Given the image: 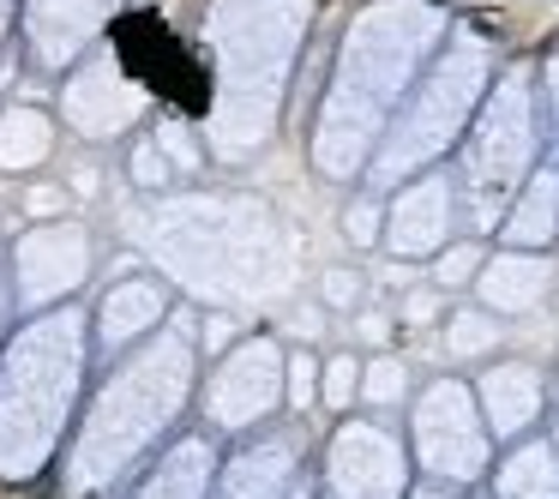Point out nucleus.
Segmentation results:
<instances>
[{
	"mask_svg": "<svg viewBox=\"0 0 559 499\" xmlns=\"http://www.w3.org/2000/svg\"><path fill=\"white\" fill-rule=\"evenodd\" d=\"M199 301L175 307L145 343L115 355L103 379L85 391L73 433L61 451L67 499H115L175 433L199 403Z\"/></svg>",
	"mask_w": 559,
	"mask_h": 499,
	"instance_id": "obj_1",
	"label": "nucleus"
},
{
	"mask_svg": "<svg viewBox=\"0 0 559 499\" xmlns=\"http://www.w3.org/2000/svg\"><path fill=\"white\" fill-rule=\"evenodd\" d=\"M451 25L457 19L445 0H367V7H355V19L337 37L325 97L307 127V163L325 187H361L385 127L397 121L403 97L427 73Z\"/></svg>",
	"mask_w": 559,
	"mask_h": 499,
	"instance_id": "obj_2",
	"label": "nucleus"
},
{
	"mask_svg": "<svg viewBox=\"0 0 559 499\" xmlns=\"http://www.w3.org/2000/svg\"><path fill=\"white\" fill-rule=\"evenodd\" d=\"M133 247L199 307H271L295 289V235L253 193H145L127 211Z\"/></svg>",
	"mask_w": 559,
	"mask_h": 499,
	"instance_id": "obj_3",
	"label": "nucleus"
},
{
	"mask_svg": "<svg viewBox=\"0 0 559 499\" xmlns=\"http://www.w3.org/2000/svg\"><path fill=\"white\" fill-rule=\"evenodd\" d=\"M319 0H205L199 43L211 61V163H253L277 139Z\"/></svg>",
	"mask_w": 559,
	"mask_h": 499,
	"instance_id": "obj_4",
	"label": "nucleus"
},
{
	"mask_svg": "<svg viewBox=\"0 0 559 499\" xmlns=\"http://www.w3.org/2000/svg\"><path fill=\"white\" fill-rule=\"evenodd\" d=\"M91 313L61 301L49 313H25L0 343V482H37L67 451L91 391Z\"/></svg>",
	"mask_w": 559,
	"mask_h": 499,
	"instance_id": "obj_5",
	"label": "nucleus"
},
{
	"mask_svg": "<svg viewBox=\"0 0 559 499\" xmlns=\"http://www.w3.org/2000/svg\"><path fill=\"white\" fill-rule=\"evenodd\" d=\"M499 79V49L493 37H481L475 25H451V37L439 43V55L427 61V73L415 79V91L403 97L397 121L385 127L373 163H367L361 187L391 193V187L415 181L421 169L451 163V151L463 145L475 109H481L487 85Z\"/></svg>",
	"mask_w": 559,
	"mask_h": 499,
	"instance_id": "obj_6",
	"label": "nucleus"
},
{
	"mask_svg": "<svg viewBox=\"0 0 559 499\" xmlns=\"http://www.w3.org/2000/svg\"><path fill=\"white\" fill-rule=\"evenodd\" d=\"M554 151L542 115V79L530 61L499 67V79L487 85L481 109H475L463 145L451 151V175H457V205L463 229L493 241L506 223L511 199L523 193V181L535 175V163Z\"/></svg>",
	"mask_w": 559,
	"mask_h": 499,
	"instance_id": "obj_7",
	"label": "nucleus"
},
{
	"mask_svg": "<svg viewBox=\"0 0 559 499\" xmlns=\"http://www.w3.org/2000/svg\"><path fill=\"white\" fill-rule=\"evenodd\" d=\"M403 433H409L415 475L421 482L463 487V494H475L499 458V439H493L481 403H475V385L463 373L421 379L409 409H403Z\"/></svg>",
	"mask_w": 559,
	"mask_h": 499,
	"instance_id": "obj_8",
	"label": "nucleus"
},
{
	"mask_svg": "<svg viewBox=\"0 0 559 499\" xmlns=\"http://www.w3.org/2000/svg\"><path fill=\"white\" fill-rule=\"evenodd\" d=\"M289 409V349L277 331H241L199 373V421L217 439H247Z\"/></svg>",
	"mask_w": 559,
	"mask_h": 499,
	"instance_id": "obj_9",
	"label": "nucleus"
},
{
	"mask_svg": "<svg viewBox=\"0 0 559 499\" xmlns=\"http://www.w3.org/2000/svg\"><path fill=\"white\" fill-rule=\"evenodd\" d=\"M319 499H409L415 458L391 415H343L319 451Z\"/></svg>",
	"mask_w": 559,
	"mask_h": 499,
	"instance_id": "obj_10",
	"label": "nucleus"
},
{
	"mask_svg": "<svg viewBox=\"0 0 559 499\" xmlns=\"http://www.w3.org/2000/svg\"><path fill=\"white\" fill-rule=\"evenodd\" d=\"M55 103H61L67 133H79L85 145H115V139H127V133H133V127L151 115L145 79L127 73L121 49H115L109 37H103L91 55H79V61L67 67V73H61V91H55Z\"/></svg>",
	"mask_w": 559,
	"mask_h": 499,
	"instance_id": "obj_11",
	"label": "nucleus"
},
{
	"mask_svg": "<svg viewBox=\"0 0 559 499\" xmlns=\"http://www.w3.org/2000/svg\"><path fill=\"white\" fill-rule=\"evenodd\" d=\"M7 271H13V307L25 313H49V307L73 301L97 271V241L85 223L55 217V223H31L13 235L7 247Z\"/></svg>",
	"mask_w": 559,
	"mask_h": 499,
	"instance_id": "obj_12",
	"label": "nucleus"
},
{
	"mask_svg": "<svg viewBox=\"0 0 559 499\" xmlns=\"http://www.w3.org/2000/svg\"><path fill=\"white\" fill-rule=\"evenodd\" d=\"M457 235H463V205H457V175H451V163L421 169L415 181L385 193V247H379L385 259L427 265Z\"/></svg>",
	"mask_w": 559,
	"mask_h": 499,
	"instance_id": "obj_13",
	"label": "nucleus"
},
{
	"mask_svg": "<svg viewBox=\"0 0 559 499\" xmlns=\"http://www.w3.org/2000/svg\"><path fill=\"white\" fill-rule=\"evenodd\" d=\"M307 482V433L295 421H271L247 439H229L211 499H289Z\"/></svg>",
	"mask_w": 559,
	"mask_h": 499,
	"instance_id": "obj_14",
	"label": "nucleus"
},
{
	"mask_svg": "<svg viewBox=\"0 0 559 499\" xmlns=\"http://www.w3.org/2000/svg\"><path fill=\"white\" fill-rule=\"evenodd\" d=\"M133 0H19V31H25V61L37 73L61 79L79 55H91L109 25Z\"/></svg>",
	"mask_w": 559,
	"mask_h": 499,
	"instance_id": "obj_15",
	"label": "nucleus"
},
{
	"mask_svg": "<svg viewBox=\"0 0 559 499\" xmlns=\"http://www.w3.org/2000/svg\"><path fill=\"white\" fill-rule=\"evenodd\" d=\"M475 385V403H481L487 427H493L499 445H511V439H530L547 427V373L535 361H523V355H493V361H481L469 373Z\"/></svg>",
	"mask_w": 559,
	"mask_h": 499,
	"instance_id": "obj_16",
	"label": "nucleus"
},
{
	"mask_svg": "<svg viewBox=\"0 0 559 499\" xmlns=\"http://www.w3.org/2000/svg\"><path fill=\"white\" fill-rule=\"evenodd\" d=\"M175 313V283L163 271H133V277H115L103 289L97 313H91V337H97V355L115 361L133 343H145L163 319Z\"/></svg>",
	"mask_w": 559,
	"mask_h": 499,
	"instance_id": "obj_17",
	"label": "nucleus"
},
{
	"mask_svg": "<svg viewBox=\"0 0 559 499\" xmlns=\"http://www.w3.org/2000/svg\"><path fill=\"white\" fill-rule=\"evenodd\" d=\"M469 295L481 307H493L499 319H530L559 295V259L535 253V247H499L493 241L481 271H475V283H469Z\"/></svg>",
	"mask_w": 559,
	"mask_h": 499,
	"instance_id": "obj_18",
	"label": "nucleus"
},
{
	"mask_svg": "<svg viewBox=\"0 0 559 499\" xmlns=\"http://www.w3.org/2000/svg\"><path fill=\"white\" fill-rule=\"evenodd\" d=\"M223 463V439L211 427H181L115 499H211Z\"/></svg>",
	"mask_w": 559,
	"mask_h": 499,
	"instance_id": "obj_19",
	"label": "nucleus"
},
{
	"mask_svg": "<svg viewBox=\"0 0 559 499\" xmlns=\"http://www.w3.org/2000/svg\"><path fill=\"white\" fill-rule=\"evenodd\" d=\"M499 247H535V253H554L559 247V151H547L535 163V175L523 181V193L511 199L506 223L493 235Z\"/></svg>",
	"mask_w": 559,
	"mask_h": 499,
	"instance_id": "obj_20",
	"label": "nucleus"
},
{
	"mask_svg": "<svg viewBox=\"0 0 559 499\" xmlns=\"http://www.w3.org/2000/svg\"><path fill=\"white\" fill-rule=\"evenodd\" d=\"M481 487H487V499H559V451L547 439V427L530 439L499 445Z\"/></svg>",
	"mask_w": 559,
	"mask_h": 499,
	"instance_id": "obj_21",
	"label": "nucleus"
},
{
	"mask_svg": "<svg viewBox=\"0 0 559 499\" xmlns=\"http://www.w3.org/2000/svg\"><path fill=\"white\" fill-rule=\"evenodd\" d=\"M55 115L49 109H31V103H13L0 109V169L7 175H31L55 157Z\"/></svg>",
	"mask_w": 559,
	"mask_h": 499,
	"instance_id": "obj_22",
	"label": "nucleus"
},
{
	"mask_svg": "<svg viewBox=\"0 0 559 499\" xmlns=\"http://www.w3.org/2000/svg\"><path fill=\"white\" fill-rule=\"evenodd\" d=\"M439 343H445V355L457 367H481V361H493V355L506 349V319L469 295L463 307H451V313L439 319Z\"/></svg>",
	"mask_w": 559,
	"mask_h": 499,
	"instance_id": "obj_23",
	"label": "nucleus"
},
{
	"mask_svg": "<svg viewBox=\"0 0 559 499\" xmlns=\"http://www.w3.org/2000/svg\"><path fill=\"white\" fill-rule=\"evenodd\" d=\"M409 397H415L409 361L391 355V349L367 355V367H361V403H367V409H373V415H397V409H409Z\"/></svg>",
	"mask_w": 559,
	"mask_h": 499,
	"instance_id": "obj_24",
	"label": "nucleus"
},
{
	"mask_svg": "<svg viewBox=\"0 0 559 499\" xmlns=\"http://www.w3.org/2000/svg\"><path fill=\"white\" fill-rule=\"evenodd\" d=\"M481 259H487V235H469V229H463L457 241H445L433 259H427V277H433L445 295H457V289H469V283H475Z\"/></svg>",
	"mask_w": 559,
	"mask_h": 499,
	"instance_id": "obj_25",
	"label": "nucleus"
},
{
	"mask_svg": "<svg viewBox=\"0 0 559 499\" xmlns=\"http://www.w3.org/2000/svg\"><path fill=\"white\" fill-rule=\"evenodd\" d=\"M361 355L355 349H337L319 361V403H325L331 415H349L355 403H361Z\"/></svg>",
	"mask_w": 559,
	"mask_h": 499,
	"instance_id": "obj_26",
	"label": "nucleus"
},
{
	"mask_svg": "<svg viewBox=\"0 0 559 499\" xmlns=\"http://www.w3.org/2000/svg\"><path fill=\"white\" fill-rule=\"evenodd\" d=\"M343 241H349L355 253H379V247H385V193L355 187V199L343 205Z\"/></svg>",
	"mask_w": 559,
	"mask_h": 499,
	"instance_id": "obj_27",
	"label": "nucleus"
},
{
	"mask_svg": "<svg viewBox=\"0 0 559 499\" xmlns=\"http://www.w3.org/2000/svg\"><path fill=\"white\" fill-rule=\"evenodd\" d=\"M127 181L139 187V193H169V187H181V175H175V163L163 157V145L157 139H139L133 145V157H127Z\"/></svg>",
	"mask_w": 559,
	"mask_h": 499,
	"instance_id": "obj_28",
	"label": "nucleus"
},
{
	"mask_svg": "<svg viewBox=\"0 0 559 499\" xmlns=\"http://www.w3.org/2000/svg\"><path fill=\"white\" fill-rule=\"evenodd\" d=\"M445 313H451V301H445V289H439L433 277L397 301V325H433V319H445Z\"/></svg>",
	"mask_w": 559,
	"mask_h": 499,
	"instance_id": "obj_29",
	"label": "nucleus"
},
{
	"mask_svg": "<svg viewBox=\"0 0 559 499\" xmlns=\"http://www.w3.org/2000/svg\"><path fill=\"white\" fill-rule=\"evenodd\" d=\"M235 337H241V319H235L229 307H199V355H211V361H217Z\"/></svg>",
	"mask_w": 559,
	"mask_h": 499,
	"instance_id": "obj_30",
	"label": "nucleus"
},
{
	"mask_svg": "<svg viewBox=\"0 0 559 499\" xmlns=\"http://www.w3.org/2000/svg\"><path fill=\"white\" fill-rule=\"evenodd\" d=\"M313 397H319V355L289 349V409L295 415L313 409Z\"/></svg>",
	"mask_w": 559,
	"mask_h": 499,
	"instance_id": "obj_31",
	"label": "nucleus"
},
{
	"mask_svg": "<svg viewBox=\"0 0 559 499\" xmlns=\"http://www.w3.org/2000/svg\"><path fill=\"white\" fill-rule=\"evenodd\" d=\"M535 79H542V115H547V139H554V151H559V43L542 55V67H535Z\"/></svg>",
	"mask_w": 559,
	"mask_h": 499,
	"instance_id": "obj_32",
	"label": "nucleus"
},
{
	"mask_svg": "<svg viewBox=\"0 0 559 499\" xmlns=\"http://www.w3.org/2000/svg\"><path fill=\"white\" fill-rule=\"evenodd\" d=\"M367 283L355 277V271H325L319 277V307H361Z\"/></svg>",
	"mask_w": 559,
	"mask_h": 499,
	"instance_id": "obj_33",
	"label": "nucleus"
},
{
	"mask_svg": "<svg viewBox=\"0 0 559 499\" xmlns=\"http://www.w3.org/2000/svg\"><path fill=\"white\" fill-rule=\"evenodd\" d=\"M391 325H397V313H385V307H355V331L367 343H391Z\"/></svg>",
	"mask_w": 559,
	"mask_h": 499,
	"instance_id": "obj_34",
	"label": "nucleus"
},
{
	"mask_svg": "<svg viewBox=\"0 0 559 499\" xmlns=\"http://www.w3.org/2000/svg\"><path fill=\"white\" fill-rule=\"evenodd\" d=\"M19 325V307H13V271H7V247H0V343L13 337Z\"/></svg>",
	"mask_w": 559,
	"mask_h": 499,
	"instance_id": "obj_35",
	"label": "nucleus"
},
{
	"mask_svg": "<svg viewBox=\"0 0 559 499\" xmlns=\"http://www.w3.org/2000/svg\"><path fill=\"white\" fill-rule=\"evenodd\" d=\"M409 499H475V494H463V487H445V482H421V475H415Z\"/></svg>",
	"mask_w": 559,
	"mask_h": 499,
	"instance_id": "obj_36",
	"label": "nucleus"
},
{
	"mask_svg": "<svg viewBox=\"0 0 559 499\" xmlns=\"http://www.w3.org/2000/svg\"><path fill=\"white\" fill-rule=\"evenodd\" d=\"M13 19H19V0H0V49H7V37H13Z\"/></svg>",
	"mask_w": 559,
	"mask_h": 499,
	"instance_id": "obj_37",
	"label": "nucleus"
},
{
	"mask_svg": "<svg viewBox=\"0 0 559 499\" xmlns=\"http://www.w3.org/2000/svg\"><path fill=\"white\" fill-rule=\"evenodd\" d=\"M289 499H319V482H313V475H307V482H301V487H295V494H289Z\"/></svg>",
	"mask_w": 559,
	"mask_h": 499,
	"instance_id": "obj_38",
	"label": "nucleus"
},
{
	"mask_svg": "<svg viewBox=\"0 0 559 499\" xmlns=\"http://www.w3.org/2000/svg\"><path fill=\"white\" fill-rule=\"evenodd\" d=\"M547 439H554V451H559V409H547Z\"/></svg>",
	"mask_w": 559,
	"mask_h": 499,
	"instance_id": "obj_39",
	"label": "nucleus"
}]
</instances>
